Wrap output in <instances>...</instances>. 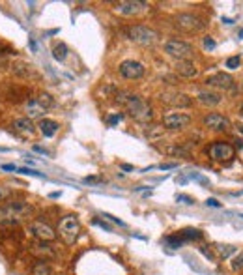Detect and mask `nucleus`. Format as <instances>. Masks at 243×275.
Wrapping results in <instances>:
<instances>
[{
	"mask_svg": "<svg viewBox=\"0 0 243 275\" xmlns=\"http://www.w3.org/2000/svg\"><path fill=\"white\" fill-rule=\"evenodd\" d=\"M161 100L167 105H172V107H189L193 103V100L187 94H163Z\"/></svg>",
	"mask_w": 243,
	"mask_h": 275,
	"instance_id": "4468645a",
	"label": "nucleus"
},
{
	"mask_svg": "<svg viewBox=\"0 0 243 275\" xmlns=\"http://www.w3.org/2000/svg\"><path fill=\"white\" fill-rule=\"evenodd\" d=\"M191 178H193V180H198L200 183H208V180H206V178H202L200 174H191Z\"/></svg>",
	"mask_w": 243,
	"mask_h": 275,
	"instance_id": "ea45409f",
	"label": "nucleus"
},
{
	"mask_svg": "<svg viewBox=\"0 0 243 275\" xmlns=\"http://www.w3.org/2000/svg\"><path fill=\"white\" fill-rule=\"evenodd\" d=\"M191 124V116L185 112H168L167 116L163 118V127L170 129V131H178V129H185Z\"/></svg>",
	"mask_w": 243,
	"mask_h": 275,
	"instance_id": "9d476101",
	"label": "nucleus"
},
{
	"mask_svg": "<svg viewBox=\"0 0 243 275\" xmlns=\"http://www.w3.org/2000/svg\"><path fill=\"white\" fill-rule=\"evenodd\" d=\"M38 127H40V131H42L43 137L50 139V137H54V135L58 133L60 124L58 122H54V120H49V118H43V120H40Z\"/></svg>",
	"mask_w": 243,
	"mask_h": 275,
	"instance_id": "f3484780",
	"label": "nucleus"
},
{
	"mask_svg": "<svg viewBox=\"0 0 243 275\" xmlns=\"http://www.w3.org/2000/svg\"><path fill=\"white\" fill-rule=\"evenodd\" d=\"M122 170H133L131 165H122Z\"/></svg>",
	"mask_w": 243,
	"mask_h": 275,
	"instance_id": "c03bdc74",
	"label": "nucleus"
},
{
	"mask_svg": "<svg viewBox=\"0 0 243 275\" xmlns=\"http://www.w3.org/2000/svg\"><path fill=\"white\" fill-rule=\"evenodd\" d=\"M238 36H240V38H243V30H240V32H238Z\"/></svg>",
	"mask_w": 243,
	"mask_h": 275,
	"instance_id": "de8ad7c7",
	"label": "nucleus"
},
{
	"mask_svg": "<svg viewBox=\"0 0 243 275\" xmlns=\"http://www.w3.org/2000/svg\"><path fill=\"white\" fill-rule=\"evenodd\" d=\"M2 170H15L17 172V167L15 165H2Z\"/></svg>",
	"mask_w": 243,
	"mask_h": 275,
	"instance_id": "a19ab883",
	"label": "nucleus"
},
{
	"mask_svg": "<svg viewBox=\"0 0 243 275\" xmlns=\"http://www.w3.org/2000/svg\"><path fill=\"white\" fill-rule=\"evenodd\" d=\"M58 232L60 238L67 245H73L79 240V234H81V221H79V217L73 216V214L62 217L58 223Z\"/></svg>",
	"mask_w": 243,
	"mask_h": 275,
	"instance_id": "7ed1b4c3",
	"label": "nucleus"
},
{
	"mask_svg": "<svg viewBox=\"0 0 243 275\" xmlns=\"http://www.w3.org/2000/svg\"><path fill=\"white\" fill-rule=\"evenodd\" d=\"M13 129H15L17 133L25 135V137H28V135H32L36 131V127H34L30 118H17L15 122H13Z\"/></svg>",
	"mask_w": 243,
	"mask_h": 275,
	"instance_id": "6ab92c4d",
	"label": "nucleus"
},
{
	"mask_svg": "<svg viewBox=\"0 0 243 275\" xmlns=\"http://www.w3.org/2000/svg\"><path fill=\"white\" fill-rule=\"evenodd\" d=\"M159 168L161 170H172V168H178V163H161Z\"/></svg>",
	"mask_w": 243,
	"mask_h": 275,
	"instance_id": "c9c22d12",
	"label": "nucleus"
},
{
	"mask_svg": "<svg viewBox=\"0 0 243 275\" xmlns=\"http://www.w3.org/2000/svg\"><path fill=\"white\" fill-rule=\"evenodd\" d=\"M127 38L131 42L139 43V45H155L159 42V34L155 32L153 28L150 26H144V25H133L127 28Z\"/></svg>",
	"mask_w": 243,
	"mask_h": 275,
	"instance_id": "20e7f679",
	"label": "nucleus"
},
{
	"mask_svg": "<svg viewBox=\"0 0 243 275\" xmlns=\"http://www.w3.org/2000/svg\"><path fill=\"white\" fill-rule=\"evenodd\" d=\"M165 53L176 60H191L194 56V47L182 40H168L165 43Z\"/></svg>",
	"mask_w": 243,
	"mask_h": 275,
	"instance_id": "39448f33",
	"label": "nucleus"
},
{
	"mask_svg": "<svg viewBox=\"0 0 243 275\" xmlns=\"http://www.w3.org/2000/svg\"><path fill=\"white\" fill-rule=\"evenodd\" d=\"M210 158L213 161H221V163H228V161H232L236 158V148L230 144V142H225V141H217L213 142L210 146Z\"/></svg>",
	"mask_w": 243,
	"mask_h": 275,
	"instance_id": "0eeeda50",
	"label": "nucleus"
},
{
	"mask_svg": "<svg viewBox=\"0 0 243 275\" xmlns=\"http://www.w3.org/2000/svg\"><path fill=\"white\" fill-rule=\"evenodd\" d=\"M165 243H167V245H170L172 249H178V247L184 243V240H182L180 236H167V238H165Z\"/></svg>",
	"mask_w": 243,
	"mask_h": 275,
	"instance_id": "c85d7f7f",
	"label": "nucleus"
},
{
	"mask_svg": "<svg viewBox=\"0 0 243 275\" xmlns=\"http://www.w3.org/2000/svg\"><path fill=\"white\" fill-rule=\"evenodd\" d=\"M240 217H243V214H242V216H240Z\"/></svg>",
	"mask_w": 243,
	"mask_h": 275,
	"instance_id": "8fccbe9b",
	"label": "nucleus"
},
{
	"mask_svg": "<svg viewBox=\"0 0 243 275\" xmlns=\"http://www.w3.org/2000/svg\"><path fill=\"white\" fill-rule=\"evenodd\" d=\"M116 103L124 105V107L127 109V112H129L137 122H141V124H146V122H150L151 118H153V110H151L150 105H148L141 96L133 94V92L120 90L116 94Z\"/></svg>",
	"mask_w": 243,
	"mask_h": 275,
	"instance_id": "f257e3e1",
	"label": "nucleus"
},
{
	"mask_svg": "<svg viewBox=\"0 0 243 275\" xmlns=\"http://www.w3.org/2000/svg\"><path fill=\"white\" fill-rule=\"evenodd\" d=\"M240 116L243 118V103H242V107H240Z\"/></svg>",
	"mask_w": 243,
	"mask_h": 275,
	"instance_id": "49530a36",
	"label": "nucleus"
},
{
	"mask_svg": "<svg viewBox=\"0 0 243 275\" xmlns=\"http://www.w3.org/2000/svg\"><path fill=\"white\" fill-rule=\"evenodd\" d=\"M176 73L180 77H185V79H194V77L198 75V69H196V66L191 60H178Z\"/></svg>",
	"mask_w": 243,
	"mask_h": 275,
	"instance_id": "2eb2a0df",
	"label": "nucleus"
},
{
	"mask_svg": "<svg viewBox=\"0 0 243 275\" xmlns=\"http://www.w3.org/2000/svg\"><path fill=\"white\" fill-rule=\"evenodd\" d=\"M163 135H165V127H161V125H148V129H146V137H150V139H157Z\"/></svg>",
	"mask_w": 243,
	"mask_h": 275,
	"instance_id": "b1692460",
	"label": "nucleus"
},
{
	"mask_svg": "<svg viewBox=\"0 0 243 275\" xmlns=\"http://www.w3.org/2000/svg\"><path fill=\"white\" fill-rule=\"evenodd\" d=\"M36 100L40 101V103H42V105H43L45 109H47V110H49V109L52 107V105H54V100L50 98L49 94H40V96H38Z\"/></svg>",
	"mask_w": 243,
	"mask_h": 275,
	"instance_id": "bb28decb",
	"label": "nucleus"
},
{
	"mask_svg": "<svg viewBox=\"0 0 243 275\" xmlns=\"http://www.w3.org/2000/svg\"><path fill=\"white\" fill-rule=\"evenodd\" d=\"M32 275H50V266L45 262V260H40V262L34 264Z\"/></svg>",
	"mask_w": 243,
	"mask_h": 275,
	"instance_id": "4be33fe9",
	"label": "nucleus"
},
{
	"mask_svg": "<svg viewBox=\"0 0 243 275\" xmlns=\"http://www.w3.org/2000/svg\"><path fill=\"white\" fill-rule=\"evenodd\" d=\"M206 204H208V206H213V208H221V202H219L217 199H208L206 200Z\"/></svg>",
	"mask_w": 243,
	"mask_h": 275,
	"instance_id": "4c0bfd02",
	"label": "nucleus"
},
{
	"mask_svg": "<svg viewBox=\"0 0 243 275\" xmlns=\"http://www.w3.org/2000/svg\"><path fill=\"white\" fill-rule=\"evenodd\" d=\"M34 253H36V255H42L45 259H54V251L50 249V245H47L45 242L38 243L36 249H34Z\"/></svg>",
	"mask_w": 243,
	"mask_h": 275,
	"instance_id": "412c9836",
	"label": "nucleus"
},
{
	"mask_svg": "<svg viewBox=\"0 0 243 275\" xmlns=\"http://www.w3.org/2000/svg\"><path fill=\"white\" fill-rule=\"evenodd\" d=\"M223 23H225V25H234V21L228 19V17H223Z\"/></svg>",
	"mask_w": 243,
	"mask_h": 275,
	"instance_id": "79ce46f5",
	"label": "nucleus"
},
{
	"mask_svg": "<svg viewBox=\"0 0 243 275\" xmlns=\"http://www.w3.org/2000/svg\"><path fill=\"white\" fill-rule=\"evenodd\" d=\"M118 73L124 77V79H129V81H137V79H143L146 69L141 62L137 60H124L120 66H118Z\"/></svg>",
	"mask_w": 243,
	"mask_h": 275,
	"instance_id": "6e6552de",
	"label": "nucleus"
},
{
	"mask_svg": "<svg viewBox=\"0 0 243 275\" xmlns=\"http://www.w3.org/2000/svg\"><path fill=\"white\" fill-rule=\"evenodd\" d=\"M30 47H32V51L38 49V45H36V42H34V40H30Z\"/></svg>",
	"mask_w": 243,
	"mask_h": 275,
	"instance_id": "a18cd8bd",
	"label": "nucleus"
},
{
	"mask_svg": "<svg viewBox=\"0 0 243 275\" xmlns=\"http://www.w3.org/2000/svg\"><path fill=\"white\" fill-rule=\"evenodd\" d=\"M167 154H172V156H180V158H187L189 156V152L185 150L184 146H168L167 148Z\"/></svg>",
	"mask_w": 243,
	"mask_h": 275,
	"instance_id": "a878e982",
	"label": "nucleus"
},
{
	"mask_svg": "<svg viewBox=\"0 0 243 275\" xmlns=\"http://www.w3.org/2000/svg\"><path fill=\"white\" fill-rule=\"evenodd\" d=\"M67 56V45L66 43H58V45H54V49H52V58L56 60V62H64Z\"/></svg>",
	"mask_w": 243,
	"mask_h": 275,
	"instance_id": "aec40b11",
	"label": "nucleus"
},
{
	"mask_svg": "<svg viewBox=\"0 0 243 275\" xmlns=\"http://www.w3.org/2000/svg\"><path fill=\"white\" fill-rule=\"evenodd\" d=\"M196 100H198V103H202V105L215 107V105H219V103L223 101V96L217 94V92H211V90H200L198 94H196Z\"/></svg>",
	"mask_w": 243,
	"mask_h": 275,
	"instance_id": "dca6fc26",
	"label": "nucleus"
},
{
	"mask_svg": "<svg viewBox=\"0 0 243 275\" xmlns=\"http://www.w3.org/2000/svg\"><path fill=\"white\" fill-rule=\"evenodd\" d=\"M230 268H232L234 272H242V270H243V251H240L234 259H232V262H230Z\"/></svg>",
	"mask_w": 243,
	"mask_h": 275,
	"instance_id": "393cba45",
	"label": "nucleus"
},
{
	"mask_svg": "<svg viewBox=\"0 0 243 275\" xmlns=\"http://www.w3.org/2000/svg\"><path fill=\"white\" fill-rule=\"evenodd\" d=\"M204 47H206L208 51L215 49V40H213L211 36H206V38H204Z\"/></svg>",
	"mask_w": 243,
	"mask_h": 275,
	"instance_id": "473e14b6",
	"label": "nucleus"
},
{
	"mask_svg": "<svg viewBox=\"0 0 243 275\" xmlns=\"http://www.w3.org/2000/svg\"><path fill=\"white\" fill-rule=\"evenodd\" d=\"M11 187H8V185H0V202H6V200L11 197Z\"/></svg>",
	"mask_w": 243,
	"mask_h": 275,
	"instance_id": "c756f323",
	"label": "nucleus"
},
{
	"mask_svg": "<svg viewBox=\"0 0 243 275\" xmlns=\"http://www.w3.org/2000/svg\"><path fill=\"white\" fill-rule=\"evenodd\" d=\"M206 86L208 88H219V90H230L234 86V77L225 73V71H219V73H213L210 75L206 81Z\"/></svg>",
	"mask_w": 243,
	"mask_h": 275,
	"instance_id": "f8f14e48",
	"label": "nucleus"
},
{
	"mask_svg": "<svg viewBox=\"0 0 243 275\" xmlns=\"http://www.w3.org/2000/svg\"><path fill=\"white\" fill-rule=\"evenodd\" d=\"M240 64H242V58H240V56H230V58L227 60V67H228V69H238V67H240Z\"/></svg>",
	"mask_w": 243,
	"mask_h": 275,
	"instance_id": "2f4dec72",
	"label": "nucleus"
},
{
	"mask_svg": "<svg viewBox=\"0 0 243 275\" xmlns=\"http://www.w3.org/2000/svg\"><path fill=\"white\" fill-rule=\"evenodd\" d=\"M146 8H148V4L143 0H124V2H118L114 6V11L124 17H135L143 13Z\"/></svg>",
	"mask_w": 243,
	"mask_h": 275,
	"instance_id": "1a4fd4ad",
	"label": "nucleus"
},
{
	"mask_svg": "<svg viewBox=\"0 0 243 275\" xmlns=\"http://www.w3.org/2000/svg\"><path fill=\"white\" fill-rule=\"evenodd\" d=\"M202 238V232L198 228H185L182 230V240L187 242V240H200Z\"/></svg>",
	"mask_w": 243,
	"mask_h": 275,
	"instance_id": "5701e85b",
	"label": "nucleus"
},
{
	"mask_svg": "<svg viewBox=\"0 0 243 275\" xmlns=\"http://www.w3.org/2000/svg\"><path fill=\"white\" fill-rule=\"evenodd\" d=\"M94 225H97V226H101V228H105V230H107V232H110V230H112V228H110L109 225H105V223H103V221H97V219H96V221H94Z\"/></svg>",
	"mask_w": 243,
	"mask_h": 275,
	"instance_id": "58836bf2",
	"label": "nucleus"
},
{
	"mask_svg": "<svg viewBox=\"0 0 243 275\" xmlns=\"http://www.w3.org/2000/svg\"><path fill=\"white\" fill-rule=\"evenodd\" d=\"M49 197H50V199H58V197H60V193H58V191H54V193H50Z\"/></svg>",
	"mask_w": 243,
	"mask_h": 275,
	"instance_id": "37998d69",
	"label": "nucleus"
},
{
	"mask_svg": "<svg viewBox=\"0 0 243 275\" xmlns=\"http://www.w3.org/2000/svg\"><path fill=\"white\" fill-rule=\"evenodd\" d=\"M174 26L178 30L187 34H194V32H200L204 28V21L200 17L193 15V13H178L174 17Z\"/></svg>",
	"mask_w": 243,
	"mask_h": 275,
	"instance_id": "423d86ee",
	"label": "nucleus"
},
{
	"mask_svg": "<svg viewBox=\"0 0 243 275\" xmlns=\"http://www.w3.org/2000/svg\"><path fill=\"white\" fill-rule=\"evenodd\" d=\"M202 124L204 127H208L211 131H228L232 124H230V120L227 116H223V114H219V112H208L204 120H202Z\"/></svg>",
	"mask_w": 243,
	"mask_h": 275,
	"instance_id": "9b49d317",
	"label": "nucleus"
},
{
	"mask_svg": "<svg viewBox=\"0 0 243 275\" xmlns=\"http://www.w3.org/2000/svg\"><path fill=\"white\" fill-rule=\"evenodd\" d=\"M32 206L25 200H9L0 206V225L13 226L23 223L30 216Z\"/></svg>",
	"mask_w": 243,
	"mask_h": 275,
	"instance_id": "f03ea898",
	"label": "nucleus"
},
{
	"mask_svg": "<svg viewBox=\"0 0 243 275\" xmlns=\"http://www.w3.org/2000/svg\"><path fill=\"white\" fill-rule=\"evenodd\" d=\"M122 118H124V114H120V112H118V114H112V116H109V120H107V122H109L110 125H114V124H118Z\"/></svg>",
	"mask_w": 243,
	"mask_h": 275,
	"instance_id": "f704fd0d",
	"label": "nucleus"
},
{
	"mask_svg": "<svg viewBox=\"0 0 243 275\" xmlns=\"http://www.w3.org/2000/svg\"><path fill=\"white\" fill-rule=\"evenodd\" d=\"M30 232L40 242H52L56 238V232L52 230V226L45 225L43 221H34V223H30Z\"/></svg>",
	"mask_w": 243,
	"mask_h": 275,
	"instance_id": "ddd939ff",
	"label": "nucleus"
},
{
	"mask_svg": "<svg viewBox=\"0 0 243 275\" xmlns=\"http://www.w3.org/2000/svg\"><path fill=\"white\" fill-rule=\"evenodd\" d=\"M178 202H184V204H193L194 200L191 197H185V195H178Z\"/></svg>",
	"mask_w": 243,
	"mask_h": 275,
	"instance_id": "e433bc0d",
	"label": "nucleus"
},
{
	"mask_svg": "<svg viewBox=\"0 0 243 275\" xmlns=\"http://www.w3.org/2000/svg\"><path fill=\"white\" fill-rule=\"evenodd\" d=\"M103 217H105V219H109V221H112V223H116V225H120V226H126V223H124L122 219H118V217L110 216V214H103Z\"/></svg>",
	"mask_w": 243,
	"mask_h": 275,
	"instance_id": "72a5a7b5",
	"label": "nucleus"
},
{
	"mask_svg": "<svg viewBox=\"0 0 243 275\" xmlns=\"http://www.w3.org/2000/svg\"><path fill=\"white\" fill-rule=\"evenodd\" d=\"M217 251H219V257H221V259H228V255L234 253L236 247L234 245H217Z\"/></svg>",
	"mask_w": 243,
	"mask_h": 275,
	"instance_id": "cd10ccee",
	"label": "nucleus"
},
{
	"mask_svg": "<svg viewBox=\"0 0 243 275\" xmlns=\"http://www.w3.org/2000/svg\"><path fill=\"white\" fill-rule=\"evenodd\" d=\"M238 129H240V133H243V125H240V127H238Z\"/></svg>",
	"mask_w": 243,
	"mask_h": 275,
	"instance_id": "09e8293b",
	"label": "nucleus"
},
{
	"mask_svg": "<svg viewBox=\"0 0 243 275\" xmlns=\"http://www.w3.org/2000/svg\"><path fill=\"white\" fill-rule=\"evenodd\" d=\"M17 172H21V174H26V176H36V178H43L42 172H38V170H34V168H28V167H23V168L17 167Z\"/></svg>",
	"mask_w": 243,
	"mask_h": 275,
	"instance_id": "7c9ffc66",
	"label": "nucleus"
},
{
	"mask_svg": "<svg viewBox=\"0 0 243 275\" xmlns=\"http://www.w3.org/2000/svg\"><path fill=\"white\" fill-rule=\"evenodd\" d=\"M45 112H47V109L43 107L38 100H30L28 103H26V118L36 120V118H42Z\"/></svg>",
	"mask_w": 243,
	"mask_h": 275,
	"instance_id": "a211bd4d",
	"label": "nucleus"
}]
</instances>
